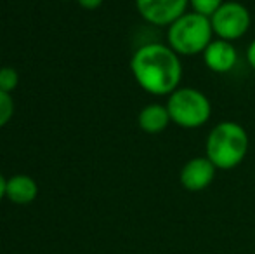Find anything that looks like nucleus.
<instances>
[{"instance_id":"1","label":"nucleus","mask_w":255,"mask_h":254,"mask_svg":"<svg viewBox=\"0 0 255 254\" xmlns=\"http://www.w3.org/2000/svg\"><path fill=\"white\" fill-rule=\"evenodd\" d=\"M130 71L141 89L154 96H170L182 78L181 56L168 44L149 42L132 54Z\"/></svg>"},{"instance_id":"15","label":"nucleus","mask_w":255,"mask_h":254,"mask_svg":"<svg viewBox=\"0 0 255 254\" xmlns=\"http://www.w3.org/2000/svg\"><path fill=\"white\" fill-rule=\"evenodd\" d=\"M247 59H249L250 66L255 70V40L249 45V49H247Z\"/></svg>"},{"instance_id":"10","label":"nucleus","mask_w":255,"mask_h":254,"mask_svg":"<svg viewBox=\"0 0 255 254\" xmlns=\"http://www.w3.org/2000/svg\"><path fill=\"white\" fill-rule=\"evenodd\" d=\"M170 122L172 120L168 115L167 105H160V103L146 105L137 115L139 127L148 134H158V132L165 131Z\"/></svg>"},{"instance_id":"14","label":"nucleus","mask_w":255,"mask_h":254,"mask_svg":"<svg viewBox=\"0 0 255 254\" xmlns=\"http://www.w3.org/2000/svg\"><path fill=\"white\" fill-rule=\"evenodd\" d=\"M77 2L80 3V7H84V9L94 10V9H98V7H101L103 0H77Z\"/></svg>"},{"instance_id":"2","label":"nucleus","mask_w":255,"mask_h":254,"mask_svg":"<svg viewBox=\"0 0 255 254\" xmlns=\"http://www.w3.org/2000/svg\"><path fill=\"white\" fill-rule=\"evenodd\" d=\"M249 134L245 127L224 120L212 127L205 141V157L221 171H231L245 160L249 152Z\"/></svg>"},{"instance_id":"13","label":"nucleus","mask_w":255,"mask_h":254,"mask_svg":"<svg viewBox=\"0 0 255 254\" xmlns=\"http://www.w3.org/2000/svg\"><path fill=\"white\" fill-rule=\"evenodd\" d=\"M14 115V101L12 96L9 92L0 91V129L5 124H9V120Z\"/></svg>"},{"instance_id":"16","label":"nucleus","mask_w":255,"mask_h":254,"mask_svg":"<svg viewBox=\"0 0 255 254\" xmlns=\"http://www.w3.org/2000/svg\"><path fill=\"white\" fill-rule=\"evenodd\" d=\"M5 188H7V178H3V174L0 173V200L5 197Z\"/></svg>"},{"instance_id":"12","label":"nucleus","mask_w":255,"mask_h":254,"mask_svg":"<svg viewBox=\"0 0 255 254\" xmlns=\"http://www.w3.org/2000/svg\"><path fill=\"white\" fill-rule=\"evenodd\" d=\"M224 2L226 0H189V5H191L193 12H198V14H202V16L212 17L215 10Z\"/></svg>"},{"instance_id":"4","label":"nucleus","mask_w":255,"mask_h":254,"mask_svg":"<svg viewBox=\"0 0 255 254\" xmlns=\"http://www.w3.org/2000/svg\"><path fill=\"white\" fill-rule=\"evenodd\" d=\"M170 120L182 129H198L210 120L212 103L195 87H177L167 99Z\"/></svg>"},{"instance_id":"11","label":"nucleus","mask_w":255,"mask_h":254,"mask_svg":"<svg viewBox=\"0 0 255 254\" xmlns=\"http://www.w3.org/2000/svg\"><path fill=\"white\" fill-rule=\"evenodd\" d=\"M19 84V73L12 66H2L0 68V91L12 92Z\"/></svg>"},{"instance_id":"5","label":"nucleus","mask_w":255,"mask_h":254,"mask_svg":"<svg viewBox=\"0 0 255 254\" xmlns=\"http://www.w3.org/2000/svg\"><path fill=\"white\" fill-rule=\"evenodd\" d=\"M210 21L212 30H214V35H217V38L235 42L250 30L252 16L243 3L235 2V0H226L214 12Z\"/></svg>"},{"instance_id":"7","label":"nucleus","mask_w":255,"mask_h":254,"mask_svg":"<svg viewBox=\"0 0 255 254\" xmlns=\"http://www.w3.org/2000/svg\"><path fill=\"white\" fill-rule=\"evenodd\" d=\"M217 167L207 157H193L182 166L179 181L188 192H202L212 185Z\"/></svg>"},{"instance_id":"9","label":"nucleus","mask_w":255,"mask_h":254,"mask_svg":"<svg viewBox=\"0 0 255 254\" xmlns=\"http://www.w3.org/2000/svg\"><path fill=\"white\" fill-rule=\"evenodd\" d=\"M38 195V185L28 174H14L7 180L5 197L12 204L26 206L31 204Z\"/></svg>"},{"instance_id":"6","label":"nucleus","mask_w":255,"mask_h":254,"mask_svg":"<svg viewBox=\"0 0 255 254\" xmlns=\"http://www.w3.org/2000/svg\"><path fill=\"white\" fill-rule=\"evenodd\" d=\"M189 0H135L137 12L154 26H170L177 17L188 12Z\"/></svg>"},{"instance_id":"8","label":"nucleus","mask_w":255,"mask_h":254,"mask_svg":"<svg viewBox=\"0 0 255 254\" xmlns=\"http://www.w3.org/2000/svg\"><path fill=\"white\" fill-rule=\"evenodd\" d=\"M203 63L214 73H229L238 63V51L233 42L215 38L203 51Z\"/></svg>"},{"instance_id":"3","label":"nucleus","mask_w":255,"mask_h":254,"mask_svg":"<svg viewBox=\"0 0 255 254\" xmlns=\"http://www.w3.org/2000/svg\"><path fill=\"white\" fill-rule=\"evenodd\" d=\"M167 28V44L179 56L203 54L208 44L214 40L210 17L198 12H184Z\"/></svg>"}]
</instances>
